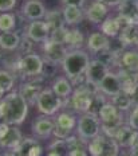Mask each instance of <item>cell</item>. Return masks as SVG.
I'll list each match as a JSON object with an SVG mask.
<instances>
[{
  "label": "cell",
  "mask_w": 138,
  "mask_h": 156,
  "mask_svg": "<svg viewBox=\"0 0 138 156\" xmlns=\"http://www.w3.org/2000/svg\"><path fill=\"white\" fill-rule=\"evenodd\" d=\"M130 2H138V0H130Z\"/></svg>",
  "instance_id": "cell-49"
},
{
  "label": "cell",
  "mask_w": 138,
  "mask_h": 156,
  "mask_svg": "<svg viewBox=\"0 0 138 156\" xmlns=\"http://www.w3.org/2000/svg\"><path fill=\"white\" fill-rule=\"evenodd\" d=\"M119 41L125 46L138 44V26H127L119 32Z\"/></svg>",
  "instance_id": "cell-26"
},
{
  "label": "cell",
  "mask_w": 138,
  "mask_h": 156,
  "mask_svg": "<svg viewBox=\"0 0 138 156\" xmlns=\"http://www.w3.org/2000/svg\"><path fill=\"white\" fill-rule=\"evenodd\" d=\"M15 154L19 156H40L43 152V147L39 144V141L35 139L25 137L20 141V144L18 145L15 149H12Z\"/></svg>",
  "instance_id": "cell-13"
},
{
  "label": "cell",
  "mask_w": 138,
  "mask_h": 156,
  "mask_svg": "<svg viewBox=\"0 0 138 156\" xmlns=\"http://www.w3.org/2000/svg\"><path fill=\"white\" fill-rule=\"evenodd\" d=\"M44 22L49 26L50 32L54 30H58L60 27H65V19H63V12L59 11V9H51V11H47L46 16H44Z\"/></svg>",
  "instance_id": "cell-23"
},
{
  "label": "cell",
  "mask_w": 138,
  "mask_h": 156,
  "mask_svg": "<svg viewBox=\"0 0 138 156\" xmlns=\"http://www.w3.org/2000/svg\"><path fill=\"white\" fill-rule=\"evenodd\" d=\"M121 65L123 66V69L138 73V51H123L121 54Z\"/></svg>",
  "instance_id": "cell-24"
},
{
  "label": "cell",
  "mask_w": 138,
  "mask_h": 156,
  "mask_svg": "<svg viewBox=\"0 0 138 156\" xmlns=\"http://www.w3.org/2000/svg\"><path fill=\"white\" fill-rule=\"evenodd\" d=\"M130 97H131V101H133V105L138 106V83L134 86V89L130 92Z\"/></svg>",
  "instance_id": "cell-42"
},
{
  "label": "cell",
  "mask_w": 138,
  "mask_h": 156,
  "mask_svg": "<svg viewBox=\"0 0 138 156\" xmlns=\"http://www.w3.org/2000/svg\"><path fill=\"white\" fill-rule=\"evenodd\" d=\"M98 90L102 92V94H106V96H110V97H114L115 94L119 93L122 90V85H121L118 74L109 71L106 74V77L101 81V83L98 85Z\"/></svg>",
  "instance_id": "cell-11"
},
{
  "label": "cell",
  "mask_w": 138,
  "mask_h": 156,
  "mask_svg": "<svg viewBox=\"0 0 138 156\" xmlns=\"http://www.w3.org/2000/svg\"><path fill=\"white\" fill-rule=\"evenodd\" d=\"M44 61L38 54L30 53L18 62V69L25 77H38L43 73Z\"/></svg>",
  "instance_id": "cell-6"
},
{
  "label": "cell",
  "mask_w": 138,
  "mask_h": 156,
  "mask_svg": "<svg viewBox=\"0 0 138 156\" xmlns=\"http://www.w3.org/2000/svg\"><path fill=\"white\" fill-rule=\"evenodd\" d=\"M89 63L90 59L87 53H85L83 50H72L66 54L65 59L62 62V67L66 77L75 81L86 73Z\"/></svg>",
  "instance_id": "cell-3"
},
{
  "label": "cell",
  "mask_w": 138,
  "mask_h": 156,
  "mask_svg": "<svg viewBox=\"0 0 138 156\" xmlns=\"http://www.w3.org/2000/svg\"><path fill=\"white\" fill-rule=\"evenodd\" d=\"M16 26V19H15L14 14H0V31L2 32H9L12 31Z\"/></svg>",
  "instance_id": "cell-32"
},
{
  "label": "cell",
  "mask_w": 138,
  "mask_h": 156,
  "mask_svg": "<svg viewBox=\"0 0 138 156\" xmlns=\"http://www.w3.org/2000/svg\"><path fill=\"white\" fill-rule=\"evenodd\" d=\"M75 125H76V119L74 117V115L69 112H62L54 120L52 135L56 139H67L69 136H71V132L75 128Z\"/></svg>",
  "instance_id": "cell-7"
},
{
  "label": "cell",
  "mask_w": 138,
  "mask_h": 156,
  "mask_svg": "<svg viewBox=\"0 0 138 156\" xmlns=\"http://www.w3.org/2000/svg\"><path fill=\"white\" fill-rule=\"evenodd\" d=\"M52 92L56 94L59 98L66 100L72 94V85L70 81L65 77H58L52 83Z\"/></svg>",
  "instance_id": "cell-19"
},
{
  "label": "cell",
  "mask_w": 138,
  "mask_h": 156,
  "mask_svg": "<svg viewBox=\"0 0 138 156\" xmlns=\"http://www.w3.org/2000/svg\"><path fill=\"white\" fill-rule=\"evenodd\" d=\"M107 73H109V65H106L101 59H94V61H90L87 69H86L85 77H86V81L98 86Z\"/></svg>",
  "instance_id": "cell-8"
},
{
  "label": "cell",
  "mask_w": 138,
  "mask_h": 156,
  "mask_svg": "<svg viewBox=\"0 0 138 156\" xmlns=\"http://www.w3.org/2000/svg\"><path fill=\"white\" fill-rule=\"evenodd\" d=\"M63 19H65V23L66 24H70V26H74V24H78L79 22L83 19V12H82V8H78V7H65L63 8Z\"/></svg>",
  "instance_id": "cell-27"
},
{
  "label": "cell",
  "mask_w": 138,
  "mask_h": 156,
  "mask_svg": "<svg viewBox=\"0 0 138 156\" xmlns=\"http://www.w3.org/2000/svg\"><path fill=\"white\" fill-rule=\"evenodd\" d=\"M66 35H67V28L60 27V28H58V30H54L50 32L49 41L54 42V43L63 44V43H66Z\"/></svg>",
  "instance_id": "cell-35"
},
{
  "label": "cell",
  "mask_w": 138,
  "mask_h": 156,
  "mask_svg": "<svg viewBox=\"0 0 138 156\" xmlns=\"http://www.w3.org/2000/svg\"><path fill=\"white\" fill-rule=\"evenodd\" d=\"M134 129L130 128L129 125H122L118 132L115 133L114 136V140L119 144V147H123V148H127L130 147V143L133 140V136H134Z\"/></svg>",
  "instance_id": "cell-25"
},
{
  "label": "cell",
  "mask_w": 138,
  "mask_h": 156,
  "mask_svg": "<svg viewBox=\"0 0 138 156\" xmlns=\"http://www.w3.org/2000/svg\"><path fill=\"white\" fill-rule=\"evenodd\" d=\"M118 7H119V15L125 16L131 26H138V2L123 0Z\"/></svg>",
  "instance_id": "cell-16"
},
{
  "label": "cell",
  "mask_w": 138,
  "mask_h": 156,
  "mask_svg": "<svg viewBox=\"0 0 138 156\" xmlns=\"http://www.w3.org/2000/svg\"><path fill=\"white\" fill-rule=\"evenodd\" d=\"M2 156H19V155H18V154H15V152L12 151V152H5V154H3Z\"/></svg>",
  "instance_id": "cell-46"
},
{
  "label": "cell",
  "mask_w": 138,
  "mask_h": 156,
  "mask_svg": "<svg viewBox=\"0 0 138 156\" xmlns=\"http://www.w3.org/2000/svg\"><path fill=\"white\" fill-rule=\"evenodd\" d=\"M106 15H107V5L98 0L93 3L86 11V18L94 24H101L106 19Z\"/></svg>",
  "instance_id": "cell-15"
},
{
  "label": "cell",
  "mask_w": 138,
  "mask_h": 156,
  "mask_svg": "<svg viewBox=\"0 0 138 156\" xmlns=\"http://www.w3.org/2000/svg\"><path fill=\"white\" fill-rule=\"evenodd\" d=\"M130 151L131 152H138V131H136L134 132V136H133V140H131V143H130Z\"/></svg>",
  "instance_id": "cell-41"
},
{
  "label": "cell",
  "mask_w": 138,
  "mask_h": 156,
  "mask_svg": "<svg viewBox=\"0 0 138 156\" xmlns=\"http://www.w3.org/2000/svg\"><path fill=\"white\" fill-rule=\"evenodd\" d=\"M60 2L65 4V7H78V8H82L85 5V0H60Z\"/></svg>",
  "instance_id": "cell-39"
},
{
  "label": "cell",
  "mask_w": 138,
  "mask_h": 156,
  "mask_svg": "<svg viewBox=\"0 0 138 156\" xmlns=\"http://www.w3.org/2000/svg\"><path fill=\"white\" fill-rule=\"evenodd\" d=\"M76 131H78V136L85 141L94 139L101 132V121H99L98 116L89 112L83 113L78 120Z\"/></svg>",
  "instance_id": "cell-5"
},
{
  "label": "cell",
  "mask_w": 138,
  "mask_h": 156,
  "mask_svg": "<svg viewBox=\"0 0 138 156\" xmlns=\"http://www.w3.org/2000/svg\"><path fill=\"white\" fill-rule=\"evenodd\" d=\"M43 51H44V55H46V59L54 65L62 63L67 54V50L63 47V44L54 43V42L49 41V39L44 42Z\"/></svg>",
  "instance_id": "cell-10"
},
{
  "label": "cell",
  "mask_w": 138,
  "mask_h": 156,
  "mask_svg": "<svg viewBox=\"0 0 138 156\" xmlns=\"http://www.w3.org/2000/svg\"><path fill=\"white\" fill-rule=\"evenodd\" d=\"M98 2L103 3V4L107 5V7H115V5H119L123 0H98Z\"/></svg>",
  "instance_id": "cell-43"
},
{
  "label": "cell",
  "mask_w": 138,
  "mask_h": 156,
  "mask_svg": "<svg viewBox=\"0 0 138 156\" xmlns=\"http://www.w3.org/2000/svg\"><path fill=\"white\" fill-rule=\"evenodd\" d=\"M102 156H119V144L114 139L107 137Z\"/></svg>",
  "instance_id": "cell-34"
},
{
  "label": "cell",
  "mask_w": 138,
  "mask_h": 156,
  "mask_svg": "<svg viewBox=\"0 0 138 156\" xmlns=\"http://www.w3.org/2000/svg\"><path fill=\"white\" fill-rule=\"evenodd\" d=\"M16 5V0H0V12H9Z\"/></svg>",
  "instance_id": "cell-38"
},
{
  "label": "cell",
  "mask_w": 138,
  "mask_h": 156,
  "mask_svg": "<svg viewBox=\"0 0 138 156\" xmlns=\"http://www.w3.org/2000/svg\"><path fill=\"white\" fill-rule=\"evenodd\" d=\"M15 83V78L9 71L7 70H0V87L4 90L5 93L14 87Z\"/></svg>",
  "instance_id": "cell-33"
},
{
  "label": "cell",
  "mask_w": 138,
  "mask_h": 156,
  "mask_svg": "<svg viewBox=\"0 0 138 156\" xmlns=\"http://www.w3.org/2000/svg\"><path fill=\"white\" fill-rule=\"evenodd\" d=\"M22 14H23L28 20H42L46 16L47 9L43 5V3L39 0H28L24 3L23 8H22Z\"/></svg>",
  "instance_id": "cell-12"
},
{
  "label": "cell",
  "mask_w": 138,
  "mask_h": 156,
  "mask_svg": "<svg viewBox=\"0 0 138 156\" xmlns=\"http://www.w3.org/2000/svg\"><path fill=\"white\" fill-rule=\"evenodd\" d=\"M28 115V104L19 92H12L0 101V117L8 125H20Z\"/></svg>",
  "instance_id": "cell-1"
},
{
  "label": "cell",
  "mask_w": 138,
  "mask_h": 156,
  "mask_svg": "<svg viewBox=\"0 0 138 156\" xmlns=\"http://www.w3.org/2000/svg\"><path fill=\"white\" fill-rule=\"evenodd\" d=\"M47 156H63V155H60L59 152H55V151H50L49 154H47Z\"/></svg>",
  "instance_id": "cell-45"
},
{
  "label": "cell",
  "mask_w": 138,
  "mask_h": 156,
  "mask_svg": "<svg viewBox=\"0 0 138 156\" xmlns=\"http://www.w3.org/2000/svg\"><path fill=\"white\" fill-rule=\"evenodd\" d=\"M63 104H65V100L59 98V97L52 92V89L42 90L39 93V96H38V100H36L38 110L44 116L56 115V112L62 108Z\"/></svg>",
  "instance_id": "cell-4"
},
{
  "label": "cell",
  "mask_w": 138,
  "mask_h": 156,
  "mask_svg": "<svg viewBox=\"0 0 138 156\" xmlns=\"http://www.w3.org/2000/svg\"><path fill=\"white\" fill-rule=\"evenodd\" d=\"M20 41L22 39L16 32H2L0 34V48L7 51H14L19 47Z\"/></svg>",
  "instance_id": "cell-20"
},
{
  "label": "cell",
  "mask_w": 138,
  "mask_h": 156,
  "mask_svg": "<svg viewBox=\"0 0 138 156\" xmlns=\"http://www.w3.org/2000/svg\"><path fill=\"white\" fill-rule=\"evenodd\" d=\"M118 77H119V81H121L122 90H125V92H127L130 94V92L134 89V86L138 83V73L122 69L118 73Z\"/></svg>",
  "instance_id": "cell-21"
},
{
  "label": "cell",
  "mask_w": 138,
  "mask_h": 156,
  "mask_svg": "<svg viewBox=\"0 0 138 156\" xmlns=\"http://www.w3.org/2000/svg\"><path fill=\"white\" fill-rule=\"evenodd\" d=\"M54 131V121L49 117H38L32 122V132L38 137L47 139L52 135Z\"/></svg>",
  "instance_id": "cell-14"
},
{
  "label": "cell",
  "mask_w": 138,
  "mask_h": 156,
  "mask_svg": "<svg viewBox=\"0 0 138 156\" xmlns=\"http://www.w3.org/2000/svg\"><path fill=\"white\" fill-rule=\"evenodd\" d=\"M113 104L114 106H117V109H119L121 112H125V110H129L133 105V101H131L130 94L125 90H121L118 94H115L113 97Z\"/></svg>",
  "instance_id": "cell-28"
},
{
  "label": "cell",
  "mask_w": 138,
  "mask_h": 156,
  "mask_svg": "<svg viewBox=\"0 0 138 156\" xmlns=\"http://www.w3.org/2000/svg\"><path fill=\"white\" fill-rule=\"evenodd\" d=\"M66 156H87L86 148H74L67 152Z\"/></svg>",
  "instance_id": "cell-40"
},
{
  "label": "cell",
  "mask_w": 138,
  "mask_h": 156,
  "mask_svg": "<svg viewBox=\"0 0 138 156\" xmlns=\"http://www.w3.org/2000/svg\"><path fill=\"white\" fill-rule=\"evenodd\" d=\"M129 126L134 131H138V106H134L129 116Z\"/></svg>",
  "instance_id": "cell-37"
},
{
  "label": "cell",
  "mask_w": 138,
  "mask_h": 156,
  "mask_svg": "<svg viewBox=\"0 0 138 156\" xmlns=\"http://www.w3.org/2000/svg\"><path fill=\"white\" fill-rule=\"evenodd\" d=\"M9 126H11V125H8L7 122H0V140H2V139L7 135Z\"/></svg>",
  "instance_id": "cell-44"
},
{
  "label": "cell",
  "mask_w": 138,
  "mask_h": 156,
  "mask_svg": "<svg viewBox=\"0 0 138 156\" xmlns=\"http://www.w3.org/2000/svg\"><path fill=\"white\" fill-rule=\"evenodd\" d=\"M22 140H23V137H22L20 131H19L15 125H12V126H9L7 135L0 140V147L8 148V149H15L20 144Z\"/></svg>",
  "instance_id": "cell-18"
},
{
  "label": "cell",
  "mask_w": 138,
  "mask_h": 156,
  "mask_svg": "<svg viewBox=\"0 0 138 156\" xmlns=\"http://www.w3.org/2000/svg\"><path fill=\"white\" fill-rule=\"evenodd\" d=\"M106 140H107V136L103 135H98L95 136L94 139H91L90 143L87 144V149L91 156H102V152H103Z\"/></svg>",
  "instance_id": "cell-29"
},
{
  "label": "cell",
  "mask_w": 138,
  "mask_h": 156,
  "mask_svg": "<svg viewBox=\"0 0 138 156\" xmlns=\"http://www.w3.org/2000/svg\"><path fill=\"white\" fill-rule=\"evenodd\" d=\"M109 44H110V42H109L107 37L102 32H93L87 39V47L93 53H101V51L107 50Z\"/></svg>",
  "instance_id": "cell-17"
},
{
  "label": "cell",
  "mask_w": 138,
  "mask_h": 156,
  "mask_svg": "<svg viewBox=\"0 0 138 156\" xmlns=\"http://www.w3.org/2000/svg\"><path fill=\"white\" fill-rule=\"evenodd\" d=\"M25 37L32 42H46L50 37V28L44 20H34L28 24Z\"/></svg>",
  "instance_id": "cell-9"
},
{
  "label": "cell",
  "mask_w": 138,
  "mask_h": 156,
  "mask_svg": "<svg viewBox=\"0 0 138 156\" xmlns=\"http://www.w3.org/2000/svg\"><path fill=\"white\" fill-rule=\"evenodd\" d=\"M85 42V37L79 30L74 28V30H67V35H66V44L74 47H81Z\"/></svg>",
  "instance_id": "cell-31"
},
{
  "label": "cell",
  "mask_w": 138,
  "mask_h": 156,
  "mask_svg": "<svg viewBox=\"0 0 138 156\" xmlns=\"http://www.w3.org/2000/svg\"><path fill=\"white\" fill-rule=\"evenodd\" d=\"M19 47H20V51L23 54H30L31 53V50H32V41H31L30 38H23L20 41V44H19Z\"/></svg>",
  "instance_id": "cell-36"
},
{
  "label": "cell",
  "mask_w": 138,
  "mask_h": 156,
  "mask_svg": "<svg viewBox=\"0 0 138 156\" xmlns=\"http://www.w3.org/2000/svg\"><path fill=\"white\" fill-rule=\"evenodd\" d=\"M98 119L101 121V129L103 131L105 136L110 139H114L118 129L123 125L122 113L117 106H114L111 102H105L102 108L98 112Z\"/></svg>",
  "instance_id": "cell-2"
},
{
  "label": "cell",
  "mask_w": 138,
  "mask_h": 156,
  "mask_svg": "<svg viewBox=\"0 0 138 156\" xmlns=\"http://www.w3.org/2000/svg\"><path fill=\"white\" fill-rule=\"evenodd\" d=\"M4 94H5V92L2 89V87H0V101H2V100H3V97H4Z\"/></svg>",
  "instance_id": "cell-47"
},
{
  "label": "cell",
  "mask_w": 138,
  "mask_h": 156,
  "mask_svg": "<svg viewBox=\"0 0 138 156\" xmlns=\"http://www.w3.org/2000/svg\"><path fill=\"white\" fill-rule=\"evenodd\" d=\"M42 92L40 87L38 85H35V83H24V85L20 86V89H19V94H20L22 97L27 101L28 105H32V104H36V100H38V96H39V93Z\"/></svg>",
  "instance_id": "cell-22"
},
{
  "label": "cell",
  "mask_w": 138,
  "mask_h": 156,
  "mask_svg": "<svg viewBox=\"0 0 138 156\" xmlns=\"http://www.w3.org/2000/svg\"><path fill=\"white\" fill-rule=\"evenodd\" d=\"M133 154H134V152H133ZM134 156H138V152H136V154H134Z\"/></svg>",
  "instance_id": "cell-48"
},
{
  "label": "cell",
  "mask_w": 138,
  "mask_h": 156,
  "mask_svg": "<svg viewBox=\"0 0 138 156\" xmlns=\"http://www.w3.org/2000/svg\"><path fill=\"white\" fill-rule=\"evenodd\" d=\"M101 31L106 37H117V35H119L121 28H119L117 19L110 18V19H105L101 23Z\"/></svg>",
  "instance_id": "cell-30"
}]
</instances>
